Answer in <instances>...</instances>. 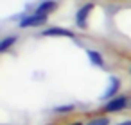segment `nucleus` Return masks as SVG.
<instances>
[{"label":"nucleus","mask_w":131,"mask_h":125,"mask_svg":"<svg viewBox=\"0 0 131 125\" xmlns=\"http://www.w3.org/2000/svg\"><path fill=\"white\" fill-rule=\"evenodd\" d=\"M70 125H83L81 121H74V123H70Z\"/></svg>","instance_id":"12"},{"label":"nucleus","mask_w":131,"mask_h":125,"mask_svg":"<svg viewBox=\"0 0 131 125\" xmlns=\"http://www.w3.org/2000/svg\"><path fill=\"white\" fill-rule=\"evenodd\" d=\"M92 9H93V4H84V6L75 13V25H77L79 29H84V27H86V20H88Z\"/></svg>","instance_id":"3"},{"label":"nucleus","mask_w":131,"mask_h":125,"mask_svg":"<svg viewBox=\"0 0 131 125\" xmlns=\"http://www.w3.org/2000/svg\"><path fill=\"white\" fill-rule=\"evenodd\" d=\"M86 125H110V120H108L106 116H97V118L88 120Z\"/></svg>","instance_id":"10"},{"label":"nucleus","mask_w":131,"mask_h":125,"mask_svg":"<svg viewBox=\"0 0 131 125\" xmlns=\"http://www.w3.org/2000/svg\"><path fill=\"white\" fill-rule=\"evenodd\" d=\"M16 41H18V38H16V36H7V38H4L2 41H0V52L9 50V48H11Z\"/></svg>","instance_id":"7"},{"label":"nucleus","mask_w":131,"mask_h":125,"mask_svg":"<svg viewBox=\"0 0 131 125\" xmlns=\"http://www.w3.org/2000/svg\"><path fill=\"white\" fill-rule=\"evenodd\" d=\"M41 36L45 38H74V34L67 29H61V27H50V29H45L41 32Z\"/></svg>","instance_id":"4"},{"label":"nucleus","mask_w":131,"mask_h":125,"mask_svg":"<svg viewBox=\"0 0 131 125\" xmlns=\"http://www.w3.org/2000/svg\"><path fill=\"white\" fill-rule=\"evenodd\" d=\"M45 22H47V16H45V15L34 13V15L24 16V18L20 20V27H22V29H27V27H41V25H45Z\"/></svg>","instance_id":"2"},{"label":"nucleus","mask_w":131,"mask_h":125,"mask_svg":"<svg viewBox=\"0 0 131 125\" xmlns=\"http://www.w3.org/2000/svg\"><path fill=\"white\" fill-rule=\"evenodd\" d=\"M86 54H88L90 61H92L95 66H102V64H104V59H102V55H101L99 52H95V50H88Z\"/></svg>","instance_id":"8"},{"label":"nucleus","mask_w":131,"mask_h":125,"mask_svg":"<svg viewBox=\"0 0 131 125\" xmlns=\"http://www.w3.org/2000/svg\"><path fill=\"white\" fill-rule=\"evenodd\" d=\"M56 9H58V2H56V0H43V2H41V4L38 6L36 13L49 16V15H50V13H54Z\"/></svg>","instance_id":"5"},{"label":"nucleus","mask_w":131,"mask_h":125,"mask_svg":"<svg viewBox=\"0 0 131 125\" xmlns=\"http://www.w3.org/2000/svg\"><path fill=\"white\" fill-rule=\"evenodd\" d=\"M118 88H120V80L111 75V77H110V84H108L106 91L102 93V98H104V100H106V98H113V95L118 91Z\"/></svg>","instance_id":"6"},{"label":"nucleus","mask_w":131,"mask_h":125,"mask_svg":"<svg viewBox=\"0 0 131 125\" xmlns=\"http://www.w3.org/2000/svg\"><path fill=\"white\" fill-rule=\"evenodd\" d=\"M74 111H75V105H72V104L54 107V113H59V114H67V113H74Z\"/></svg>","instance_id":"9"},{"label":"nucleus","mask_w":131,"mask_h":125,"mask_svg":"<svg viewBox=\"0 0 131 125\" xmlns=\"http://www.w3.org/2000/svg\"><path fill=\"white\" fill-rule=\"evenodd\" d=\"M117 125H131V120H124V121H120V123H117Z\"/></svg>","instance_id":"11"},{"label":"nucleus","mask_w":131,"mask_h":125,"mask_svg":"<svg viewBox=\"0 0 131 125\" xmlns=\"http://www.w3.org/2000/svg\"><path fill=\"white\" fill-rule=\"evenodd\" d=\"M129 105H131L129 96H113L102 105V109H104V113H118V111H122Z\"/></svg>","instance_id":"1"}]
</instances>
